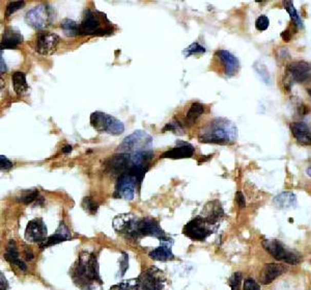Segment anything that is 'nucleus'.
Segmentation results:
<instances>
[{
	"instance_id": "f257e3e1",
	"label": "nucleus",
	"mask_w": 311,
	"mask_h": 290,
	"mask_svg": "<svg viewBox=\"0 0 311 290\" xmlns=\"http://www.w3.org/2000/svg\"><path fill=\"white\" fill-rule=\"evenodd\" d=\"M71 277L75 285L82 290H93L102 285L96 256L93 253L82 252L71 269Z\"/></svg>"
},
{
	"instance_id": "f03ea898",
	"label": "nucleus",
	"mask_w": 311,
	"mask_h": 290,
	"mask_svg": "<svg viewBox=\"0 0 311 290\" xmlns=\"http://www.w3.org/2000/svg\"><path fill=\"white\" fill-rule=\"evenodd\" d=\"M238 138V128L229 120L216 118L198 133L201 142L216 144H232Z\"/></svg>"
},
{
	"instance_id": "7ed1b4c3",
	"label": "nucleus",
	"mask_w": 311,
	"mask_h": 290,
	"mask_svg": "<svg viewBox=\"0 0 311 290\" xmlns=\"http://www.w3.org/2000/svg\"><path fill=\"white\" fill-rule=\"evenodd\" d=\"M80 32L81 35H108L113 33V24L106 14L96 10H87L80 23Z\"/></svg>"
},
{
	"instance_id": "20e7f679",
	"label": "nucleus",
	"mask_w": 311,
	"mask_h": 290,
	"mask_svg": "<svg viewBox=\"0 0 311 290\" xmlns=\"http://www.w3.org/2000/svg\"><path fill=\"white\" fill-rule=\"evenodd\" d=\"M152 137L142 130H137L124 138L118 147V151L122 153L134 154L139 152L151 151Z\"/></svg>"
},
{
	"instance_id": "39448f33",
	"label": "nucleus",
	"mask_w": 311,
	"mask_h": 290,
	"mask_svg": "<svg viewBox=\"0 0 311 290\" xmlns=\"http://www.w3.org/2000/svg\"><path fill=\"white\" fill-rule=\"evenodd\" d=\"M218 225L207 221L203 216L199 215L184 226L183 233L191 240L203 241L212 233H214Z\"/></svg>"
},
{
	"instance_id": "423d86ee",
	"label": "nucleus",
	"mask_w": 311,
	"mask_h": 290,
	"mask_svg": "<svg viewBox=\"0 0 311 290\" xmlns=\"http://www.w3.org/2000/svg\"><path fill=\"white\" fill-rule=\"evenodd\" d=\"M90 125L94 130L101 133H108L112 135H120L125 131L123 122L102 112H94L90 115Z\"/></svg>"
},
{
	"instance_id": "0eeeda50",
	"label": "nucleus",
	"mask_w": 311,
	"mask_h": 290,
	"mask_svg": "<svg viewBox=\"0 0 311 290\" xmlns=\"http://www.w3.org/2000/svg\"><path fill=\"white\" fill-rule=\"evenodd\" d=\"M263 246L265 250L278 261L296 265L299 264L302 260L300 254L289 250L281 243V241L277 239H266L263 241Z\"/></svg>"
},
{
	"instance_id": "6e6552de",
	"label": "nucleus",
	"mask_w": 311,
	"mask_h": 290,
	"mask_svg": "<svg viewBox=\"0 0 311 290\" xmlns=\"http://www.w3.org/2000/svg\"><path fill=\"white\" fill-rule=\"evenodd\" d=\"M53 12L47 6H38L27 12L26 23L36 30H44L51 25L53 20Z\"/></svg>"
},
{
	"instance_id": "1a4fd4ad",
	"label": "nucleus",
	"mask_w": 311,
	"mask_h": 290,
	"mask_svg": "<svg viewBox=\"0 0 311 290\" xmlns=\"http://www.w3.org/2000/svg\"><path fill=\"white\" fill-rule=\"evenodd\" d=\"M285 75L287 77V84L289 89L294 82L308 83L311 81V64L305 61L294 62L285 67Z\"/></svg>"
},
{
	"instance_id": "9d476101",
	"label": "nucleus",
	"mask_w": 311,
	"mask_h": 290,
	"mask_svg": "<svg viewBox=\"0 0 311 290\" xmlns=\"http://www.w3.org/2000/svg\"><path fill=\"white\" fill-rule=\"evenodd\" d=\"M139 290H164L165 276L157 267H150L137 278Z\"/></svg>"
},
{
	"instance_id": "9b49d317",
	"label": "nucleus",
	"mask_w": 311,
	"mask_h": 290,
	"mask_svg": "<svg viewBox=\"0 0 311 290\" xmlns=\"http://www.w3.org/2000/svg\"><path fill=\"white\" fill-rule=\"evenodd\" d=\"M61 38L56 33L43 31L35 39V51L43 56H50L57 51Z\"/></svg>"
},
{
	"instance_id": "f8f14e48",
	"label": "nucleus",
	"mask_w": 311,
	"mask_h": 290,
	"mask_svg": "<svg viewBox=\"0 0 311 290\" xmlns=\"http://www.w3.org/2000/svg\"><path fill=\"white\" fill-rule=\"evenodd\" d=\"M138 220L139 219L135 218L131 213L119 214L113 220V228L118 233L126 236L127 238L136 239V229Z\"/></svg>"
},
{
	"instance_id": "ddd939ff",
	"label": "nucleus",
	"mask_w": 311,
	"mask_h": 290,
	"mask_svg": "<svg viewBox=\"0 0 311 290\" xmlns=\"http://www.w3.org/2000/svg\"><path fill=\"white\" fill-rule=\"evenodd\" d=\"M137 238L140 236H151L160 239V241L168 238L164 232V230L160 227L159 223L150 218L139 219L137 223L136 229Z\"/></svg>"
},
{
	"instance_id": "4468645a",
	"label": "nucleus",
	"mask_w": 311,
	"mask_h": 290,
	"mask_svg": "<svg viewBox=\"0 0 311 290\" xmlns=\"http://www.w3.org/2000/svg\"><path fill=\"white\" fill-rule=\"evenodd\" d=\"M48 230L42 219H33L31 220L25 229V239L28 243L38 244L40 246L45 243V240L48 238Z\"/></svg>"
},
{
	"instance_id": "2eb2a0df",
	"label": "nucleus",
	"mask_w": 311,
	"mask_h": 290,
	"mask_svg": "<svg viewBox=\"0 0 311 290\" xmlns=\"http://www.w3.org/2000/svg\"><path fill=\"white\" fill-rule=\"evenodd\" d=\"M138 182L135 177L129 174H125L119 177L115 186L114 196L123 198L127 201H132L135 196V189Z\"/></svg>"
},
{
	"instance_id": "dca6fc26",
	"label": "nucleus",
	"mask_w": 311,
	"mask_h": 290,
	"mask_svg": "<svg viewBox=\"0 0 311 290\" xmlns=\"http://www.w3.org/2000/svg\"><path fill=\"white\" fill-rule=\"evenodd\" d=\"M215 57L221 62L223 69H224V74L227 77H231L239 72V69H240L239 60L229 51L224 50V49L218 50L216 52Z\"/></svg>"
},
{
	"instance_id": "f3484780",
	"label": "nucleus",
	"mask_w": 311,
	"mask_h": 290,
	"mask_svg": "<svg viewBox=\"0 0 311 290\" xmlns=\"http://www.w3.org/2000/svg\"><path fill=\"white\" fill-rule=\"evenodd\" d=\"M194 152L195 149L191 143L179 140L177 142V147L164 152L161 155V157L168 159H184V158L192 157Z\"/></svg>"
},
{
	"instance_id": "a211bd4d",
	"label": "nucleus",
	"mask_w": 311,
	"mask_h": 290,
	"mask_svg": "<svg viewBox=\"0 0 311 290\" xmlns=\"http://www.w3.org/2000/svg\"><path fill=\"white\" fill-rule=\"evenodd\" d=\"M286 268L277 263H267L264 265L263 269L261 270V275H259V282L263 285L271 284L274 280H276L278 277L283 275L285 273Z\"/></svg>"
},
{
	"instance_id": "6ab92c4d",
	"label": "nucleus",
	"mask_w": 311,
	"mask_h": 290,
	"mask_svg": "<svg viewBox=\"0 0 311 290\" xmlns=\"http://www.w3.org/2000/svg\"><path fill=\"white\" fill-rule=\"evenodd\" d=\"M289 129L297 139L303 146H311V129L304 122H294L289 125Z\"/></svg>"
},
{
	"instance_id": "aec40b11",
	"label": "nucleus",
	"mask_w": 311,
	"mask_h": 290,
	"mask_svg": "<svg viewBox=\"0 0 311 290\" xmlns=\"http://www.w3.org/2000/svg\"><path fill=\"white\" fill-rule=\"evenodd\" d=\"M71 239H72V235H71L69 228L66 226V224L64 222H61L59 228L56 229V232L53 235L49 236L45 240V243L41 245V248L42 249L49 248V247L59 245L61 243H64V241L71 240Z\"/></svg>"
},
{
	"instance_id": "412c9836",
	"label": "nucleus",
	"mask_w": 311,
	"mask_h": 290,
	"mask_svg": "<svg viewBox=\"0 0 311 290\" xmlns=\"http://www.w3.org/2000/svg\"><path fill=\"white\" fill-rule=\"evenodd\" d=\"M171 245H172V239L166 238L161 241V246L153 249L148 253V256L156 261H168L173 259V254L171 251Z\"/></svg>"
},
{
	"instance_id": "4be33fe9",
	"label": "nucleus",
	"mask_w": 311,
	"mask_h": 290,
	"mask_svg": "<svg viewBox=\"0 0 311 290\" xmlns=\"http://www.w3.org/2000/svg\"><path fill=\"white\" fill-rule=\"evenodd\" d=\"M23 35L20 31L14 28H7L3 34L2 50L15 49V48L23 43Z\"/></svg>"
},
{
	"instance_id": "5701e85b",
	"label": "nucleus",
	"mask_w": 311,
	"mask_h": 290,
	"mask_svg": "<svg viewBox=\"0 0 311 290\" xmlns=\"http://www.w3.org/2000/svg\"><path fill=\"white\" fill-rule=\"evenodd\" d=\"M4 256H5V259L8 262H10L12 265L18 266L23 271L27 270L26 264L20 259V253L17 249L15 240H10V243L7 247V250H6V253Z\"/></svg>"
},
{
	"instance_id": "b1692460",
	"label": "nucleus",
	"mask_w": 311,
	"mask_h": 290,
	"mask_svg": "<svg viewBox=\"0 0 311 290\" xmlns=\"http://www.w3.org/2000/svg\"><path fill=\"white\" fill-rule=\"evenodd\" d=\"M274 205L279 209H286L290 207H295L297 205L296 195L290 191H284L279 193L278 196L274 198Z\"/></svg>"
},
{
	"instance_id": "393cba45",
	"label": "nucleus",
	"mask_w": 311,
	"mask_h": 290,
	"mask_svg": "<svg viewBox=\"0 0 311 290\" xmlns=\"http://www.w3.org/2000/svg\"><path fill=\"white\" fill-rule=\"evenodd\" d=\"M12 84L14 86L15 93L18 96L25 95L29 89L26 81V74L23 72H15L12 75Z\"/></svg>"
},
{
	"instance_id": "a878e982",
	"label": "nucleus",
	"mask_w": 311,
	"mask_h": 290,
	"mask_svg": "<svg viewBox=\"0 0 311 290\" xmlns=\"http://www.w3.org/2000/svg\"><path fill=\"white\" fill-rule=\"evenodd\" d=\"M203 113H204V105H202L201 103H198V102L193 103L190 106V108L186 115V120H185L186 125H188V126L193 125Z\"/></svg>"
},
{
	"instance_id": "bb28decb",
	"label": "nucleus",
	"mask_w": 311,
	"mask_h": 290,
	"mask_svg": "<svg viewBox=\"0 0 311 290\" xmlns=\"http://www.w3.org/2000/svg\"><path fill=\"white\" fill-rule=\"evenodd\" d=\"M62 29L64 30V32L67 37L74 38V37L81 35L80 24H78L77 22H75L74 20H71V19H65L62 22Z\"/></svg>"
},
{
	"instance_id": "cd10ccee",
	"label": "nucleus",
	"mask_w": 311,
	"mask_h": 290,
	"mask_svg": "<svg viewBox=\"0 0 311 290\" xmlns=\"http://www.w3.org/2000/svg\"><path fill=\"white\" fill-rule=\"evenodd\" d=\"M283 5H284V9L287 11V13L290 16V19H291L294 25L297 28H303L304 27V22H303L302 18L299 16L297 10L295 9L293 2H289V0H287V2L283 3Z\"/></svg>"
},
{
	"instance_id": "c85d7f7f",
	"label": "nucleus",
	"mask_w": 311,
	"mask_h": 290,
	"mask_svg": "<svg viewBox=\"0 0 311 290\" xmlns=\"http://www.w3.org/2000/svg\"><path fill=\"white\" fill-rule=\"evenodd\" d=\"M110 290H139L137 279L123 281L110 288Z\"/></svg>"
},
{
	"instance_id": "c756f323",
	"label": "nucleus",
	"mask_w": 311,
	"mask_h": 290,
	"mask_svg": "<svg viewBox=\"0 0 311 290\" xmlns=\"http://www.w3.org/2000/svg\"><path fill=\"white\" fill-rule=\"evenodd\" d=\"M205 48L203 46H201L199 43L195 42L193 44H191L189 47H187L186 49L183 51V55L185 58H189L191 56H195V55H202L205 53Z\"/></svg>"
},
{
	"instance_id": "7c9ffc66",
	"label": "nucleus",
	"mask_w": 311,
	"mask_h": 290,
	"mask_svg": "<svg viewBox=\"0 0 311 290\" xmlns=\"http://www.w3.org/2000/svg\"><path fill=\"white\" fill-rule=\"evenodd\" d=\"M254 70L257 72V74L261 76V78H262V80L265 82V83H267V84H269L270 82H271V77H270V72L268 71V69H267V67L264 65V64H262V63H259V62H256L255 64H254Z\"/></svg>"
},
{
	"instance_id": "2f4dec72",
	"label": "nucleus",
	"mask_w": 311,
	"mask_h": 290,
	"mask_svg": "<svg viewBox=\"0 0 311 290\" xmlns=\"http://www.w3.org/2000/svg\"><path fill=\"white\" fill-rule=\"evenodd\" d=\"M81 206L82 208L89 214L93 215L98 212V209H99V205L90 198V197H85L83 200H82V203H81Z\"/></svg>"
},
{
	"instance_id": "473e14b6",
	"label": "nucleus",
	"mask_w": 311,
	"mask_h": 290,
	"mask_svg": "<svg viewBox=\"0 0 311 290\" xmlns=\"http://www.w3.org/2000/svg\"><path fill=\"white\" fill-rule=\"evenodd\" d=\"M38 198V191L37 190H26L24 191L21 197L19 198V201L23 204H31L33 201H35Z\"/></svg>"
},
{
	"instance_id": "72a5a7b5",
	"label": "nucleus",
	"mask_w": 311,
	"mask_h": 290,
	"mask_svg": "<svg viewBox=\"0 0 311 290\" xmlns=\"http://www.w3.org/2000/svg\"><path fill=\"white\" fill-rule=\"evenodd\" d=\"M242 279H243V276H242V273H240V271L235 273V274L229 278L228 284H229L231 290H241Z\"/></svg>"
},
{
	"instance_id": "f704fd0d",
	"label": "nucleus",
	"mask_w": 311,
	"mask_h": 290,
	"mask_svg": "<svg viewBox=\"0 0 311 290\" xmlns=\"http://www.w3.org/2000/svg\"><path fill=\"white\" fill-rule=\"evenodd\" d=\"M269 24H270L269 18L267 16H265V15H262V16H259L256 19V21H255V28L258 31H265V30L268 29Z\"/></svg>"
},
{
	"instance_id": "c9c22d12",
	"label": "nucleus",
	"mask_w": 311,
	"mask_h": 290,
	"mask_svg": "<svg viewBox=\"0 0 311 290\" xmlns=\"http://www.w3.org/2000/svg\"><path fill=\"white\" fill-rule=\"evenodd\" d=\"M25 6V2H12L8 5L7 7V12H6V16L10 17L11 15H13L15 12L23 9V7Z\"/></svg>"
},
{
	"instance_id": "e433bc0d",
	"label": "nucleus",
	"mask_w": 311,
	"mask_h": 290,
	"mask_svg": "<svg viewBox=\"0 0 311 290\" xmlns=\"http://www.w3.org/2000/svg\"><path fill=\"white\" fill-rule=\"evenodd\" d=\"M163 131H172L174 133H181L183 134L184 132V128L182 126V124L178 121H172L168 124H166V126L163 128Z\"/></svg>"
},
{
	"instance_id": "4c0bfd02",
	"label": "nucleus",
	"mask_w": 311,
	"mask_h": 290,
	"mask_svg": "<svg viewBox=\"0 0 311 290\" xmlns=\"http://www.w3.org/2000/svg\"><path fill=\"white\" fill-rule=\"evenodd\" d=\"M13 168V162L5 155H0V169L3 172H8Z\"/></svg>"
},
{
	"instance_id": "58836bf2",
	"label": "nucleus",
	"mask_w": 311,
	"mask_h": 290,
	"mask_svg": "<svg viewBox=\"0 0 311 290\" xmlns=\"http://www.w3.org/2000/svg\"><path fill=\"white\" fill-rule=\"evenodd\" d=\"M244 290H261V286L255 280L249 278L244 282Z\"/></svg>"
},
{
	"instance_id": "ea45409f",
	"label": "nucleus",
	"mask_w": 311,
	"mask_h": 290,
	"mask_svg": "<svg viewBox=\"0 0 311 290\" xmlns=\"http://www.w3.org/2000/svg\"><path fill=\"white\" fill-rule=\"evenodd\" d=\"M120 264H121V277L125 275L127 269L129 268V258L126 253H122V257L120 259Z\"/></svg>"
},
{
	"instance_id": "a19ab883",
	"label": "nucleus",
	"mask_w": 311,
	"mask_h": 290,
	"mask_svg": "<svg viewBox=\"0 0 311 290\" xmlns=\"http://www.w3.org/2000/svg\"><path fill=\"white\" fill-rule=\"evenodd\" d=\"M236 201L239 205L240 208H245L246 207V201H245V196L243 195L242 191H237L236 193Z\"/></svg>"
},
{
	"instance_id": "79ce46f5",
	"label": "nucleus",
	"mask_w": 311,
	"mask_h": 290,
	"mask_svg": "<svg viewBox=\"0 0 311 290\" xmlns=\"http://www.w3.org/2000/svg\"><path fill=\"white\" fill-rule=\"evenodd\" d=\"M0 280H2V283H0V285H2V286H0V288H2V290H7L8 287H9V283H8L7 279L5 278L3 273L0 274Z\"/></svg>"
},
{
	"instance_id": "37998d69",
	"label": "nucleus",
	"mask_w": 311,
	"mask_h": 290,
	"mask_svg": "<svg viewBox=\"0 0 311 290\" xmlns=\"http://www.w3.org/2000/svg\"><path fill=\"white\" fill-rule=\"evenodd\" d=\"M281 37L284 40V42H289V40L291 39V33H289V30L287 29V30H285V31L282 32Z\"/></svg>"
},
{
	"instance_id": "c03bdc74",
	"label": "nucleus",
	"mask_w": 311,
	"mask_h": 290,
	"mask_svg": "<svg viewBox=\"0 0 311 290\" xmlns=\"http://www.w3.org/2000/svg\"><path fill=\"white\" fill-rule=\"evenodd\" d=\"M72 150H73V148H72L71 144H66V146L63 148V153L68 154V153H71Z\"/></svg>"
},
{
	"instance_id": "a18cd8bd",
	"label": "nucleus",
	"mask_w": 311,
	"mask_h": 290,
	"mask_svg": "<svg viewBox=\"0 0 311 290\" xmlns=\"http://www.w3.org/2000/svg\"><path fill=\"white\" fill-rule=\"evenodd\" d=\"M25 256H26V259L27 260H32L33 259V255L30 251H28V249L25 250Z\"/></svg>"
},
{
	"instance_id": "49530a36",
	"label": "nucleus",
	"mask_w": 311,
	"mask_h": 290,
	"mask_svg": "<svg viewBox=\"0 0 311 290\" xmlns=\"http://www.w3.org/2000/svg\"><path fill=\"white\" fill-rule=\"evenodd\" d=\"M2 74H4L6 71H7V67H6V63L4 62V59H3V57H2Z\"/></svg>"
},
{
	"instance_id": "de8ad7c7",
	"label": "nucleus",
	"mask_w": 311,
	"mask_h": 290,
	"mask_svg": "<svg viewBox=\"0 0 311 290\" xmlns=\"http://www.w3.org/2000/svg\"><path fill=\"white\" fill-rule=\"evenodd\" d=\"M306 173H307V175H308L309 177H311V166L308 167V169L306 170Z\"/></svg>"
},
{
	"instance_id": "09e8293b",
	"label": "nucleus",
	"mask_w": 311,
	"mask_h": 290,
	"mask_svg": "<svg viewBox=\"0 0 311 290\" xmlns=\"http://www.w3.org/2000/svg\"><path fill=\"white\" fill-rule=\"evenodd\" d=\"M307 92H308V94H309V96H310V97H311V88H308V89H307Z\"/></svg>"
}]
</instances>
